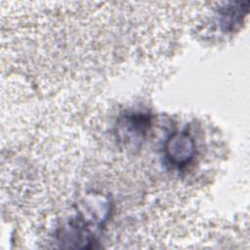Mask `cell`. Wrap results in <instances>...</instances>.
I'll return each mask as SVG.
<instances>
[{
    "mask_svg": "<svg viewBox=\"0 0 250 250\" xmlns=\"http://www.w3.org/2000/svg\"><path fill=\"white\" fill-rule=\"evenodd\" d=\"M194 152V142L187 132L173 134L165 145L166 157L175 166L180 167L188 164L192 159Z\"/></svg>",
    "mask_w": 250,
    "mask_h": 250,
    "instance_id": "obj_1",
    "label": "cell"
}]
</instances>
